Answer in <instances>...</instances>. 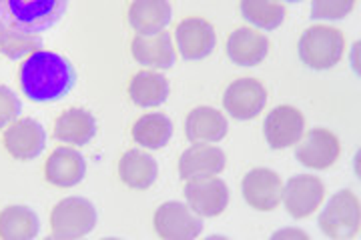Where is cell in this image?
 Returning <instances> with one entry per match:
<instances>
[{"instance_id":"8","label":"cell","mask_w":361,"mask_h":240,"mask_svg":"<svg viewBox=\"0 0 361 240\" xmlns=\"http://www.w3.org/2000/svg\"><path fill=\"white\" fill-rule=\"evenodd\" d=\"M263 134L273 151L293 146L305 134V118L295 106L281 104L267 114L263 122Z\"/></svg>"},{"instance_id":"11","label":"cell","mask_w":361,"mask_h":240,"mask_svg":"<svg viewBox=\"0 0 361 240\" xmlns=\"http://www.w3.org/2000/svg\"><path fill=\"white\" fill-rule=\"evenodd\" d=\"M4 149L16 160H32L42 154L47 132L35 118H16L4 130Z\"/></svg>"},{"instance_id":"23","label":"cell","mask_w":361,"mask_h":240,"mask_svg":"<svg viewBox=\"0 0 361 240\" xmlns=\"http://www.w3.org/2000/svg\"><path fill=\"white\" fill-rule=\"evenodd\" d=\"M39 215L23 204H13L0 210V239L32 240L39 236Z\"/></svg>"},{"instance_id":"25","label":"cell","mask_w":361,"mask_h":240,"mask_svg":"<svg viewBox=\"0 0 361 240\" xmlns=\"http://www.w3.org/2000/svg\"><path fill=\"white\" fill-rule=\"evenodd\" d=\"M171 137H173V122L167 114H145L133 127L135 142L149 151H159V149L167 146Z\"/></svg>"},{"instance_id":"9","label":"cell","mask_w":361,"mask_h":240,"mask_svg":"<svg viewBox=\"0 0 361 240\" xmlns=\"http://www.w3.org/2000/svg\"><path fill=\"white\" fill-rule=\"evenodd\" d=\"M295 146V158L307 168L323 170L336 165L341 152L339 139L327 128H311Z\"/></svg>"},{"instance_id":"19","label":"cell","mask_w":361,"mask_h":240,"mask_svg":"<svg viewBox=\"0 0 361 240\" xmlns=\"http://www.w3.org/2000/svg\"><path fill=\"white\" fill-rule=\"evenodd\" d=\"M171 18L173 8L169 0H133L129 8L130 26L142 37H153L163 32Z\"/></svg>"},{"instance_id":"30","label":"cell","mask_w":361,"mask_h":240,"mask_svg":"<svg viewBox=\"0 0 361 240\" xmlns=\"http://www.w3.org/2000/svg\"><path fill=\"white\" fill-rule=\"evenodd\" d=\"M4 30H6V25L2 23V18H0V38H2V34H4Z\"/></svg>"},{"instance_id":"22","label":"cell","mask_w":361,"mask_h":240,"mask_svg":"<svg viewBox=\"0 0 361 240\" xmlns=\"http://www.w3.org/2000/svg\"><path fill=\"white\" fill-rule=\"evenodd\" d=\"M118 177L130 189L145 190L155 184L157 177H159V166L151 154L139 151V149H133L123 154V158L118 163Z\"/></svg>"},{"instance_id":"5","label":"cell","mask_w":361,"mask_h":240,"mask_svg":"<svg viewBox=\"0 0 361 240\" xmlns=\"http://www.w3.org/2000/svg\"><path fill=\"white\" fill-rule=\"evenodd\" d=\"M97 208L82 196H68L56 203L51 213V232L54 239L73 240L87 236L97 227Z\"/></svg>"},{"instance_id":"24","label":"cell","mask_w":361,"mask_h":240,"mask_svg":"<svg viewBox=\"0 0 361 240\" xmlns=\"http://www.w3.org/2000/svg\"><path fill=\"white\" fill-rule=\"evenodd\" d=\"M169 80L159 72L142 70L133 76L129 84L130 101L141 108H155L169 99Z\"/></svg>"},{"instance_id":"26","label":"cell","mask_w":361,"mask_h":240,"mask_svg":"<svg viewBox=\"0 0 361 240\" xmlns=\"http://www.w3.org/2000/svg\"><path fill=\"white\" fill-rule=\"evenodd\" d=\"M241 14L249 25L275 30L283 25L285 6L279 0H241Z\"/></svg>"},{"instance_id":"31","label":"cell","mask_w":361,"mask_h":240,"mask_svg":"<svg viewBox=\"0 0 361 240\" xmlns=\"http://www.w3.org/2000/svg\"><path fill=\"white\" fill-rule=\"evenodd\" d=\"M283 2H301V0H283Z\"/></svg>"},{"instance_id":"28","label":"cell","mask_w":361,"mask_h":240,"mask_svg":"<svg viewBox=\"0 0 361 240\" xmlns=\"http://www.w3.org/2000/svg\"><path fill=\"white\" fill-rule=\"evenodd\" d=\"M355 6V0H313L311 18L313 20H341Z\"/></svg>"},{"instance_id":"27","label":"cell","mask_w":361,"mask_h":240,"mask_svg":"<svg viewBox=\"0 0 361 240\" xmlns=\"http://www.w3.org/2000/svg\"><path fill=\"white\" fill-rule=\"evenodd\" d=\"M37 51H42L40 34H30V32H23V30L6 28L2 38H0V52L11 61L26 58Z\"/></svg>"},{"instance_id":"20","label":"cell","mask_w":361,"mask_h":240,"mask_svg":"<svg viewBox=\"0 0 361 240\" xmlns=\"http://www.w3.org/2000/svg\"><path fill=\"white\" fill-rule=\"evenodd\" d=\"M130 51H133V56L139 64L151 66V68H161V70L171 68L177 61L171 34L165 32V30L159 32V34H153V37L137 34L135 40H133Z\"/></svg>"},{"instance_id":"18","label":"cell","mask_w":361,"mask_h":240,"mask_svg":"<svg viewBox=\"0 0 361 240\" xmlns=\"http://www.w3.org/2000/svg\"><path fill=\"white\" fill-rule=\"evenodd\" d=\"M269 52V38L253 28H237L227 40V56L233 64L255 66L263 63Z\"/></svg>"},{"instance_id":"6","label":"cell","mask_w":361,"mask_h":240,"mask_svg":"<svg viewBox=\"0 0 361 240\" xmlns=\"http://www.w3.org/2000/svg\"><path fill=\"white\" fill-rule=\"evenodd\" d=\"M157 234L165 240H193L203 232V216L189 204L169 201L157 208L153 218Z\"/></svg>"},{"instance_id":"17","label":"cell","mask_w":361,"mask_h":240,"mask_svg":"<svg viewBox=\"0 0 361 240\" xmlns=\"http://www.w3.org/2000/svg\"><path fill=\"white\" fill-rule=\"evenodd\" d=\"M227 118L217 108L197 106L185 120V134L191 142H209L215 144L227 137Z\"/></svg>"},{"instance_id":"29","label":"cell","mask_w":361,"mask_h":240,"mask_svg":"<svg viewBox=\"0 0 361 240\" xmlns=\"http://www.w3.org/2000/svg\"><path fill=\"white\" fill-rule=\"evenodd\" d=\"M23 113V102L13 90L0 84V128H6Z\"/></svg>"},{"instance_id":"21","label":"cell","mask_w":361,"mask_h":240,"mask_svg":"<svg viewBox=\"0 0 361 240\" xmlns=\"http://www.w3.org/2000/svg\"><path fill=\"white\" fill-rule=\"evenodd\" d=\"M52 134L65 144L85 146L97 134V120L85 108H68L56 118Z\"/></svg>"},{"instance_id":"10","label":"cell","mask_w":361,"mask_h":240,"mask_svg":"<svg viewBox=\"0 0 361 240\" xmlns=\"http://www.w3.org/2000/svg\"><path fill=\"white\" fill-rule=\"evenodd\" d=\"M267 104V90L255 78H239L231 82L225 96L223 106L237 120H251L255 118Z\"/></svg>"},{"instance_id":"13","label":"cell","mask_w":361,"mask_h":240,"mask_svg":"<svg viewBox=\"0 0 361 240\" xmlns=\"http://www.w3.org/2000/svg\"><path fill=\"white\" fill-rule=\"evenodd\" d=\"M281 190H283L281 178L269 168H253L247 172L241 182L245 203L261 213H269L277 208V204L281 203Z\"/></svg>"},{"instance_id":"14","label":"cell","mask_w":361,"mask_h":240,"mask_svg":"<svg viewBox=\"0 0 361 240\" xmlns=\"http://www.w3.org/2000/svg\"><path fill=\"white\" fill-rule=\"evenodd\" d=\"M185 198L197 215L211 218V216H219L221 213H225L229 204V189L217 177L187 180Z\"/></svg>"},{"instance_id":"2","label":"cell","mask_w":361,"mask_h":240,"mask_svg":"<svg viewBox=\"0 0 361 240\" xmlns=\"http://www.w3.org/2000/svg\"><path fill=\"white\" fill-rule=\"evenodd\" d=\"M68 0H0V18L6 28L39 34L66 13Z\"/></svg>"},{"instance_id":"1","label":"cell","mask_w":361,"mask_h":240,"mask_svg":"<svg viewBox=\"0 0 361 240\" xmlns=\"http://www.w3.org/2000/svg\"><path fill=\"white\" fill-rule=\"evenodd\" d=\"M20 89L32 102H54L68 94L77 72L65 56L51 51H37L20 64Z\"/></svg>"},{"instance_id":"15","label":"cell","mask_w":361,"mask_h":240,"mask_svg":"<svg viewBox=\"0 0 361 240\" xmlns=\"http://www.w3.org/2000/svg\"><path fill=\"white\" fill-rule=\"evenodd\" d=\"M175 37L185 61H203L215 51L217 44L215 28L203 18H185L177 26Z\"/></svg>"},{"instance_id":"4","label":"cell","mask_w":361,"mask_h":240,"mask_svg":"<svg viewBox=\"0 0 361 240\" xmlns=\"http://www.w3.org/2000/svg\"><path fill=\"white\" fill-rule=\"evenodd\" d=\"M325 236L334 240H348L357 236L361 225L360 198L351 190H339L325 204L317 220Z\"/></svg>"},{"instance_id":"7","label":"cell","mask_w":361,"mask_h":240,"mask_svg":"<svg viewBox=\"0 0 361 240\" xmlns=\"http://www.w3.org/2000/svg\"><path fill=\"white\" fill-rule=\"evenodd\" d=\"M325 196V187L317 177L311 175H295L285 182L281 190V201L285 210L293 218H305L313 215Z\"/></svg>"},{"instance_id":"3","label":"cell","mask_w":361,"mask_h":240,"mask_svg":"<svg viewBox=\"0 0 361 240\" xmlns=\"http://www.w3.org/2000/svg\"><path fill=\"white\" fill-rule=\"evenodd\" d=\"M299 58L313 70L334 68L345 49L343 34L334 26H311L299 38Z\"/></svg>"},{"instance_id":"16","label":"cell","mask_w":361,"mask_h":240,"mask_svg":"<svg viewBox=\"0 0 361 240\" xmlns=\"http://www.w3.org/2000/svg\"><path fill=\"white\" fill-rule=\"evenodd\" d=\"M85 175H87V160L77 149H71V146L54 149L49 160L44 163L47 180L61 189L77 187L82 182Z\"/></svg>"},{"instance_id":"12","label":"cell","mask_w":361,"mask_h":240,"mask_svg":"<svg viewBox=\"0 0 361 240\" xmlns=\"http://www.w3.org/2000/svg\"><path fill=\"white\" fill-rule=\"evenodd\" d=\"M227 156L219 146H213L209 142H193L179 158V175L187 180H199V178L219 177L225 170Z\"/></svg>"}]
</instances>
